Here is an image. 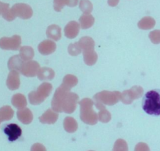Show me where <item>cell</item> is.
Instances as JSON below:
<instances>
[{
  "label": "cell",
  "mask_w": 160,
  "mask_h": 151,
  "mask_svg": "<svg viewBox=\"0 0 160 151\" xmlns=\"http://www.w3.org/2000/svg\"><path fill=\"white\" fill-rule=\"evenodd\" d=\"M152 39H156L154 43H159L160 42V31H155L151 33Z\"/></svg>",
  "instance_id": "8"
},
{
  "label": "cell",
  "mask_w": 160,
  "mask_h": 151,
  "mask_svg": "<svg viewBox=\"0 0 160 151\" xmlns=\"http://www.w3.org/2000/svg\"><path fill=\"white\" fill-rule=\"evenodd\" d=\"M142 109L149 115L160 116V89H153L145 94Z\"/></svg>",
  "instance_id": "1"
},
{
  "label": "cell",
  "mask_w": 160,
  "mask_h": 151,
  "mask_svg": "<svg viewBox=\"0 0 160 151\" xmlns=\"http://www.w3.org/2000/svg\"><path fill=\"white\" fill-rule=\"evenodd\" d=\"M156 21L153 18L149 17H145V18L142 19V20L139 23V26L140 28H144V29H148V28H152L154 27Z\"/></svg>",
  "instance_id": "4"
},
{
  "label": "cell",
  "mask_w": 160,
  "mask_h": 151,
  "mask_svg": "<svg viewBox=\"0 0 160 151\" xmlns=\"http://www.w3.org/2000/svg\"><path fill=\"white\" fill-rule=\"evenodd\" d=\"M3 133L7 136L9 142H14L21 136L22 130L16 124H9L3 128Z\"/></svg>",
  "instance_id": "2"
},
{
  "label": "cell",
  "mask_w": 160,
  "mask_h": 151,
  "mask_svg": "<svg viewBox=\"0 0 160 151\" xmlns=\"http://www.w3.org/2000/svg\"><path fill=\"white\" fill-rule=\"evenodd\" d=\"M12 10L23 19H28L32 16V9L27 4H16Z\"/></svg>",
  "instance_id": "3"
},
{
  "label": "cell",
  "mask_w": 160,
  "mask_h": 151,
  "mask_svg": "<svg viewBox=\"0 0 160 151\" xmlns=\"http://www.w3.org/2000/svg\"><path fill=\"white\" fill-rule=\"evenodd\" d=\"M80 21H81L83 28H88L94 23V18L91 15H83L80 18Z\"/></svg>",
  "instance_id": "5"
},
{
  "label": "cell",
  "mask_w": 160,
  "mask_h": 151,
  "mask_svg": "<svg viewBox=\"0 0 160 151\" xmlns=\"http://www.w3.org/2000/svg\"><path fill=\"white\" fill-rule=\"evenodd\" d=\"M80 8L85 13H89L92 9V4L88 0H81L80 3Z\"/></svg>",
  "instance_id": "6"
},
{
  "label": "cell",
  "mask_w": 160,
  "mask_h": 151,
  "mask_svg": "<svg viewBox=\"0 0 160 151\" xmlns=\"http://www.w3.org/2000/svg\"><path fill=\"white\" fill-rule=\"evenodd\" d=\"M68 0H54V9L56 11H60L66 4L67 5Z\"/></svg>",
  "instance_id": "7"
},
{
  "label": "cell",
  "mask_w": 160,
  "mask_h": 151,
  "mask_svg": "<svg viewBox=\"0 0 160 151\" xmlns=\"http://www.w3.org/2000/svg\"><path fill=\"white\" fill-rule=\"evenodd\" d=\"M78 3V0H68L67 2V5L69 6H77Z\"/></svg>",
  "instance_id": "9"
},
{
  "label": "cell",
  "mask_w": 160,
  "mask_h": 151,
  "mask_svg": "<svg viewBox=\"0 0 160 151\" xmlns=\"http://www.w3.org/2000/svg\"><path fill=\"white\" fill-rule=\"evenodd\" d=\"M119 1H120V0H109V1H108V3H109V6H116L118 4Z\"/></svg>",
  "instance_id": "10"
}]
</instances>
